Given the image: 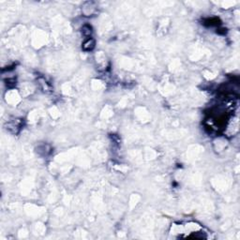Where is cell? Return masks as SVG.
Listing matches in <instances>:
<instances>
[{"label": "cell", "mask_w": 240, "mask_h": 240, "mask_svg": "<svg viewBox=\"0 0 240 240\" xmlns=\"http://www.w3.org/2000/svg\"><path fill=\"white\" fill-rule=\"evenodd\" d=\"M95 46V42L92 39H89L86 40L84 43V45H83V49L85 50V51H90V50H92L93 48Z\"/></svg>", "instance_id": "cell-1"}]
</instances>
